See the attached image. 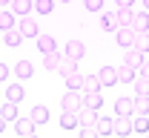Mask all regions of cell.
I'll return each instance as SVG.
<instances>
[{
  "instance_id": "obj_26",
  "label": "cell",
  "mask_w": 149,
  "mask_h": 138,
  "mask_svg": "<svg viewBox=\"0 0 149 138\" xmlns=\"http://www.w3.org/2000/svg\"><path fill=\"white\" fill-rule=\"evenodd\" d=\"M0 115H3L6 121H15V118H17V104L3 101V104H0Z\"/></svg>"
},
{
  "instance_id": "obj_8",
  "label": "cell",
  "mask_w": 149,
  "mask_h": 138,
  "mask_svg": "<svg viewBox=\"0 0 149 138\" xmlns=\"http://www.w3.org/2000/svg\"><path fill=\"white\" fill-rule=\"evenodd\" d=\"M35 127H37V124L32 118H15V132L23 135V138H26V135H35Z\"/></svg>"
},
{
  "instance_id": "obj_20",
  "label": "cell",
  "mask_w": 149,
  "mask_h": 138,
  "mask_svg": "<svg viewBox=\"0 0 149 138\" xmlns=\"http://www.w3.org/2000/svg\"><path fill=\"white\" fill-rule=\"evenodd\" d=\"M72 72H77V60H72V58L63 55V58H60V66H57V75L66 78V75H72Z\"/></svg>"
},
{
  "instance_id": "obj_23",
  "label": "cell",
  "mask_w": 149,
  "mask_h": 138,
  "mask_svg": "<svg viewBox=\"0 0 149 138\" xmlns=\"http://www.w3.org/2000/svg\"><path fill=\"white\" fill-rule=\"evenodd\" d=\"M103 23H100V26H103V29H106V32H118V26H120V23H118V12H103Z\"/></svg>"
},
{
  "instance_id": "obj_21",
  "label": "cell",
  "mask_w": 149,
  "mask_h": 138,
  "mask_svg": "<svg viewBox=\"0 0 149 138\" xmlns=\"http://www.w3.org/2000/svg\"><path fill=\"white\" fill-rule=\"evenodd\" d=\"M29 118L35 121V124H46V121H49V109H46L43 104H37V106H32V112H29Z\"/></svg>"
},
{
  "instance_id": "obj_5",
  "label": "cell",
  "mask_w": 149,
  "mask_h": 138,
  "mask_svg": "<svg viewBox=\"0 0 149 138\" xmlns=\"http://www.w3.org/2000/svg\"><path fill=\"white\" fill-rule=\"evenodd\" d=\"M77 124L80 127H89V124H97V109H92V106H80L77 109Z\"/></svg>"
},
{
  "instance_id": "obj_38",
  "label": "cell",
  "mask_w": 149,
  "mask_h": 138,
  "mask_svg": "<svg viewBox=\"0 0 149 138\" xmlns=\"http://www.w3.org/2000/svg\"><path fill=\"white\" fill-rule=\"evenodd\" d=\"M6 78H9V66H6V63H0V83H3Z\"/></svg>"
},
{
  "instance_id": "obj_15",
  "label": "cell",
  "mask_w": 149,
  "mask_h": 138,
  "mask_svg": "<svg viewBox=\"0 0 149 138\" xmlns=\"http://www.w3.org/2000/svg\"><path fill=\"white\" fill-rule=\"evenodd\" d=\"M9 9H12L15 15H29V12L35 9V0H12Z\"/></svg>"
},
{
  "instance_id": "obj_2",
  "label": "cell",
  "mask_w": 149,
  "mask_h": 138,
  "mask_svg": "<svg viewBox=\"0 0 149 138\" xmlns=\"http://www.w3.org/2000/svg\"><path fill=\"white\" fill-rule=\"evenodd\" d=\"M17 29L23 32V38H37L40 35V26H37L35 20L29 18V15H20V20H17Z\"/></svg>"
},
{
  "instance_id": "obj_14",
  "label": "cell",
  "mask_w": 149,
  "mask_h": 138,
  "mask_svg": "<svg viewBox=\"0 0 149 138\" xmlns=\"http://www.w3.org/2000/svg\"><path fill=\"white\" fill-rule=\"evenodd\" d=\"M123 63H129V66H135V69H138V66L143 63V52H138L135 46H126V55H123Z\"/></svg>"
},
{
  "instance_id": "obj_39",
  "label": "cell",
  "mask_w": 149,
  "mask_h": 138,
  "mask_svg": "<svg viewBox=\"0 0 149 138\" xmlns=\"http://www.w3.org/2000/svg\"><path fill=\"white\" fill-rule=\"evenodd\" d=\"M115 3H118V9H123V6H132L135 0H115Z\"/></svg>"
},
{
  "instance_id": "obj_32",
  "label": "cell",
  "mask_w": 149,
  "mask_h": 138,
  "mask_svg": "<svg viewBox=\"0 0 149 138\" xmlns=\"http://www.w3.org/2000/svg\"><path fill=\"white\" fill-rule=\"evenodd\" d=\"M60 127L63 130H74L77 127V112H63L60 115Z\"/></svg>"
},
{
  "instance_id": "obj_28",
  "label": "cell",
  "mask_w": 149,
  "mask_h": 138,
  "mask_svg": "<svg viewBox=\"0 0 149 138\" xmlns=\"http://www.w3.org/2000/svg\"><path fill=\"white\" fill-rule=\"evenodd\" d=\"M115 115H132V98H118L115 101Z\"/></svg>"
},
{
  "instance_id": "obj_22",
  "label": "cell",
  "mask_w": 149,
  "mask_h": 138,
  "mask_svg": "<svg viewBox=\"0 0 149 138\" xmlns=\"http://www.w3.org/2000/svg\"><path fill=\"white\" fill-rule=\"evenodd\" d=\"M132 46L138 49V52H149V32H135V40H132Z\"/></svg>"
},
{
  "instance_id": "obj_10",
  "label": "cell",
  "mask_w": 149,
  "mask_h": 138,
  "mask_svg": "<svg viewBox=\"0 0 149 138\" xmlns=\"http://www.w3.org/2000/svg\"><path fill=\"white\" fill-rule=\"evenodd\" d=\"M135 32H149V12H135V18L129 23Z\"/></svg>"
},
{
  "instance_id": "obj_11",
  "label": "cell",
  "mask_w": 149,
  "mask_h": 138,
  "mask_svg": "<svg viewBox=\"0 0 149 138\" xmlns=\"http://www.w3.org/2000/svg\"><path fill=\"white\" fill-rule=\"evenodd\" d=\"M15 75H17L20 81L32 78V75H35V66H32V60H17V63H15Z\"/></svg>"
},
{
  "instance_id": "obj_18",
  "label": "cell",
  "mask_w": 149,
  "mask_h": 138,
  "mask_svg": "<svg viewBox=\"0 0 149 138\" xmlns=\"http://www.w3.org/2000/svg\"><path fill=\"white\" fill-rule=\"evenodd\" d=\"M83 104L100 112V106H103V95H100V89H97V92H83Z\"/></svg>"
},
{
  "instance_id": "obj_4",
  "label": "cell",
  "mask_w": 149,
  "mask_h": 138,
  "mask_svg": "<svg viewBox=\"0 0 149 138\" xmlns=\"http://www.w3.org/2000/svg\"><path fill=\"white\" fill-rule=\"evenodd\" d=\"M112 132H115V135H129L132 132V115H118V118L112 121Z\"/></svg>"
},
{
  "instance_id": "obj_6",
  "label": "cell",
  "mask_w": 149,
  "mask_h": 138,
  "mask_svg": "<svg viewBox=\"0 0 149 138\" xmlns=\"http://www.w3.org/2000/svg\"><path fill=\"white\" fill-rule=\"evenodd\" d=\"M97 81H100V86H115V83H118V69H115V66L97 69Z\"/></svg>"
},
{
  "instance_id": "obj_3",
  "label": "cell",
  "mask_w": 149,
  "mask_h": 138,
  "mask_svg": "<svg viewBox=\"0 0 149 138\" xmlns=\"http://www.w3.org/2000/svg\"><path fill=\"white\" fill-rule=\"evenodd\" d=\"M63 55L80 63V60H83V55H86V46H83L80 40H74V38H72V40H69V43H66V49H63Z\"/></svg>"
},
{
  "instance_id": "obj_13",
  "label": "cell",
  "mask_w": 149,
  "mask_h": 138,
  "mask_svg": "<svg viewBox=\"0 0 149 138\" xmlns=\"http://www.w3.org/2000/svg\"><path fill=\"white\" fill-rule=\"evenodd\" d=\"M135 78H138V69L129 66V63H123V66L118 69V83H132Z\"/></svg>"
},
{
  "instance_id": "obj_35",
  "label": "cell",
  "mask_w": 149,
  "mask_h": 138,
  "mask_svg": "<svg viewBox=\"0 0 149 138\" xmlns=\"http://www.w3.org/2000/svg\"><path fill=\"white\" fill-rule=\"evenodd\" d=\"M95 135H100V132H97V124H89V127L80 130V138H95Z\"/></svg>"
},
{
  "instance_id": "obj_33",
  "label": "cell",
  "mask_w": 149,
  "mask_h": 138,
  "mask_svg": "<svg viewBox=\"0 0 149 138\" xmlns=\"http://www.w3.org/2000/svg\"><path fill=\"white\" fill-rule=\"evenodd\" d=\"M66 89H80V83H83V75L80 72H72V75H66Z\"/></svg>"
},
{
  "instance_id": "obj_19",
  "label": "cell",
  "mask_w": 149,
  "mask_h": 138,
  "mask_svg": "<svg viewBox=\"0 0 149 138\" xmlns=\"http://www.w3.org/2000/svg\"><path fill=\"white\" fill-rule=\"evenodd\" d=\"M60 58H63V55H60V52H46V55H43V66H46V69H49V72H57V66H60Z\"/></svg>"
},
{
  "instance_id": "obj_31",
  "label": "cell",
  "mask_w": 149,
  "mask_h": 138,
  "mask_svg": "<svg viewBox=\"0 0 149 138\" xmlns=\"http://www.w3.org/2000/svg\"><path fill=\"white\" fill-rule=\"evenodd\" d=\"M132 18H135V12H132V6H123V9H118V23L120 26H129Z\"/></svg>"
},
{
  "instance_id": "obj_1",
  "label": "cell",
  "mask_w": 149,
  "mask_h": 138,
  "mask_svg": "<svg viewBox=\"0 0 149 138\" xmlns=\"http://www.w3.org/2000/svg\"><path fill=\"white\" fill-rule=\"evenodd\" d=\"M60 106H63V112H77V109L83 106V92H80V89H69V92L60 98Z\"/></svg>"
},
{
  "instance_id": "obj_44",
  "label": "cell",
  "mask_w": 149,
  "mask_h": 138,
  "mask_svg": "<svg viewBox=\"0 0 149 138\" xmlns=\"http://www.w3.org/2000/svg\"><path fill=\"white\" fill-rule=\"evenodd\" d=\"M0 9H3V6H0Z\"/></svg>"
},
{
  "instance_id": "obj_41",
  "label": "cell",
  "mask_w": 149,
  "mask_h": 138,
  "mask_svg": "<svg viewBox=\"0 0 149 138\" xmlns=\"http://www.w3.org/2000/svg\"><path fill=\"white\" fill-rule=\"evenodd\" d=\"M9 3H12V0H0V6H3V9H6V6H9Z\"/></svg>"
},
{
  "instance_id": "obj_17",
  "label": "cell",
  "mask_w": 149,
  "mask_h": 138,
  "mask_svg": "<svg viewBox=\"0 0 149 138\" xmlns=\"http://www.w3.org/2000/svg\"><path fill=\"white\" fill-rule=\"evenodd\" d=\"M23 40H26V38H23V32L17 29V23H15L12 29H6V46H20Z\"/></svg>"
},
{
  "instance_id": "obj_37",
  "label": "cell",
  "mask_w": 149,
  "mask_h": 138,
  "mask_svg": "<svg viewBox=\"0 0 149 138\" xmlns=\"http://www.w3.org/2000/svg\"><path fill=\"white\" fill-rule=\"evenodd\" d=\"M138 75H143V78H149V58H143V63L138 66Z\"/></svg>"
},
{
  "instance_id": "obj_42",
  "label": "cell",
  "mask_w": 149,
  "mask_h": 138,
  "mask_svg": "<svg viewBox=\"0 0 149 138\" xmlns=\"http://www.w3.org/2000/svg\"><path fill=\"white\" fill-rule=\"evenodd\" d=\"M143 9H146V12H149V0H143Z\"/></svg>"
},
{
  "instance_id": "obj_12",
  "label": "cell",
  "mask_w": 149,
  "mask_h": 138,
  "mask_svg": "<svg viewBox=\"0 0 149 138\" xmlns=\"http://www.w3.org/2000/svg\"><path fill=\"white\" fill-rule=\"evenodd\" d=\"M37 49H40V52H43V55H46V52H55L57 49V40L52 38V35H37Z\"/></svg>"
},
{
  "instance_id": "obj_7",
  "label": "cell",
  "mask_w": 149,
  "mask_h": 138,
  "mask_svg": "<svg viewBox=\"0 0 149 138\" xmlns=\"http://www.w3.org/2000/svg\"><path fill=\"white\" fill-rule=\"evenodd\" d=\"M115 38H118V46H132V40H135V29L132 26H118V32H115Z\"/></svg>"
},
{
  "instance_id": "obj_34",
  "label": "cell",
  "mask_w": 149,
  "mask_h": 138,
  "mask_svg": "<svg viewBox=\"0 0 149 138\" xmlns=\"http://www.w3.org/2000/svg\"><path fill=\"white\" fill-rule=\"evenodd\" d=\"M97 132H100V135H112V118L97 115Z\"/></svg>"
},
{
  "instance_id": "obj_9",
  "label": "cell",
  "mask_w": 149,
  "mask_h": 138,
  "mask_svg": "<svg viewBox=\"0 0 149 138\" xmlns=\"http://www.w3.org/2000/svg\"><path fill=\"white\" fill-rule=\"evenodd\" d=\"M132 115H149V95H135L132 98Z\"/></svg>"
},
{
  "instance_id": "obj_40",
  "label": "cell",
  "mask_w": 149,
  "mask_h": 138,
  "mask_svg": "<svg viewBox=\"0 0 149 138\" xmlns=\"http://www.w3.org/2000/svg\"><path fill=\"white\" fill-rule=\"evenodd\" d=\"M3 130H6V118L0 115V132H3Z\"/></svg>"
},
{
  "instance_id": "obj_29",
  "label": "cell",
  "mask_w": 149,
  "mask_h": 138,
  "mask_svg": "<svg viewBox=\"0 0 149 138\" xmlns=\"http://www.w3.org/2000/svg\"><path fill=\"white\" fill-rule=\"evenodd\" d=\"M132 86H135V95H149V78H143V75L132 81Z\"/></svg>"
},
{
  "instance_id": "obj_27",
  "label": "cell",
  "mask_w": 149,
  "mask_h": 138,
  "mask_svg": "<svg viewBox=\"0 0 149 138\" xmlns=\"http://www.w3.org/2000/svg\"><path fill=\"white\" fill-rule=\"evenodd\" d=\"M12 26H15V12L12 9H0V32H6Z\"/></svg>"
},
{
  "instance_id": "obj_36",
  "label": "cell",
  "mask_w": 149,
  "mask_h": 138,
  "mask_svg": "<svg viewBox=\"0 0 149 138\" xmlns=\"http://www.w3.org/2000/svg\"><path fill=\"white\" fill-rule=\"evenodd\" d=\"M83 3H86L89 12H100V9H103V0H83Z\"/></svg>"
},
{
  "instance_id": "obj_43",
  "label": "cell",
  "mask_w": 149,
  "mask_h": 138,
  "mask_svg": "<svg viewBox=\"0 0 149 138\" xmlns=\"http://www.w3.org/2000/svg\"><path fill=\"white\" fill-rule=\"evenodd\" d=\"M60 3H69V0H60Z\"/></svg>"
},
{
  "instance_id": "obj_24",
  "label": "cell",
  "mask_w": 149,
  "mask_h": 138,
  "mask_svg": "<svg viewBox=\"0 0 149 138\" xmlns=\"http://www.w3.org/2000/svg\"><path fill=\"white\" fill-rule=\"evenodd\" d=\"M132 132H149V118L146 115H132Z\"/></svg>"
},
{
  "instance_id": "obj_30",
  "label": "cell",
  "mask_w": 149,
  "mask_h": 138,
  "mask_svg": "<svg viewBox=\"0 0 149 138\" xmlns=\"http://www.w3.org/2000/svg\"><path fill=\"white\" fill-rule=\"evenodd\" d=\"M52 9H55V0H35V9L37 15H52Z\"/></svg>"
},
{
  "instance_id": "obj_16",
  "label": "cell",
  "mask_w": 149,
  "mask_h": 138,
  "mask_svg": "<svg viewBox=\"0 0 149 138\" xmlns=\"http://www.w3.org/2000/svg\"><path fill=\"white\" fill-rule=\"evenodd\" d=\"M97 89H103V86H100V81H97V72H95V75H83L80 92H97Z\"/></svg>"
},
{
  "instance_id": "obj_25",
  "label": "cell",
  "mask_w": 149,
  "mask_h": 138,
  "mask_svg": "<svg viewBox=\"0 0 149 138\" xmlns=\"http://www.w3.org/2000/svg\"><path fill=\"white\" fill-rule=\"evenodd\" d=\"M23 95H26V92H23V86H20V83H12V86L6 89V101H12V104H20Z\"/></svg>"
}]
</instances>
